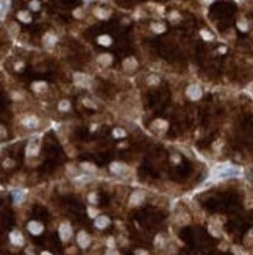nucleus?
Wrapping results in <instances>:
<instances>
[{
  "mask_svg": "<svg viewBox=\"0 0 253 255\" xmlns=\"http://www.w3.org/2000/svg\"><path fill=\"white\" fill-rule=\"evenodd\" d=\"M25 194H27V193H25V191H14V193H13V197H14V202H16V203H19V202H22V200L25 199Z\"/></svg>",
  "mask_w": 253,
  "mask_h": 255,
  "instance_id": "20",
  "label": "nucleus"
},
{
  "mask_svg": "<svg viewBox=\"0 0 253 255\" xmlns=\"http://www.w3.org/2000/svg\"><path fill=\"white\" fill-rule=\"evenodd\" d=\"M41 8V5H39V2L38 0H31L30 2V10H33V11H38Z\"/></svg>",
  "mask_w": 253,
  "mask_h": 255,
  "instance_id": "28",
  "label": "nucleus"
},
{
  "mask_svg": "<svg viewBox=\"0 0 253 255\" xmlns=\"http://www.w3.org/2000/svg\"><path fill=\"white\" fill-rule=\"evenodd\" d=\"M56 36L53 35V33H45V36H44V44L45 45H48V47H53L55 44H56Z\"/></svg>",
  "mask_w": 253,
  "mask_h": 255,
  "instance_id": "13",
  "label": "nucleus"
},
{
  "mask_svg": "<svg viewBox=\"0 0 253 255\" xmlns=\"http://www.w3.org/2000/svg\"><path fill=\"white\" fill-rule=\"evenodd\" d=\"M100 2H106V0H100Z\"/></svg>",
  "mask_w": 253,
  "mask_h": 255,
  "instance_id": "43",
  "label": "nucleus"
},
{
  "mask_svg": "<svg viewBox=\"0 0 253 255\" xmlns=\"http://www.w3.org/2000/svg\"><path fill=\"white\" fill-rule=\"evenodd\" d=\"M86 2H91V0H86Z\"/></svg>",
  "mask_w": 253,
  "mask_h": 255,
  "instance_id": "44",
  "label": "nucleus"
},
{
  "mask_svg": "<svg viewBox=\"0 0 253 255\" xmlns=\"http://www.w3.org/2000/svg\"><path fill=\"white\" fill-rule=\"evenodd\" d=\"M151 129H153V130H158V132H164V130L167 129V122L158 119V121H155L153 124H151Z\"/></svg>",
  "mask_w": 253,
  "mask_h": 255,
  "instance_id": "14",
  "label": "nucleus"
},
{
  "mask_svg": "<svg viewBox=\"0 0 253 255\" xmlns=\"http://www.w3.org/2000/svg\"><path fill=\"white\" fill-rule=\"evenodd\" d=\"M169 19H172L173 22H176V20H178V19H180V14H178V13H176V11H173V13H170V16H169Z\"/></svg>",
  "mask_w": 253,
  "mask_h": 255,
  "instance_id": "31",
  "label": "nucleus"
},
{
  "mask_svg": "<svg viewBox=\"0 0 253 255\" xmlns=\"http://www.w3.org/2000/svg\"><path fill=\"white\" fill-rule=\"evenodd\" d=\"M91 175H81V177H77V178H75V182H89L91 180Z\"/></svg>",
  "mask_w": 253,
  "mask_h": 255,
  "instance_id": "29",
  "label": "nucleus"
},
{
  "mask_svg": "<svg viewBox=\"0 0 253 255\" xmlns=\"http://www.w3.org/2000/svg\"><path fill=\"white\" fill-rule=\"evenodd\" d=\"M111 61H113V57H111V55H106V53L100 55V57L97 58V63H98L100 66H103V67H106L108 64H111Z\"/></svg>",
  "mask_w": 253,
  "mask_h": 255,
  "instance_id": "12",
  "label": "nucleus"
},
{
  "mask_svg": "<svg viewBox=\"0 0 253 255\" xmlns=\"http://www.w3.org/2000/svg\"><path fill=\"white\" fill-rule=\"evenodd\" d=\"M94 224H95L97 228H105V227H108L110 219H108V216H97L95 221H94Z\"/></svg>",
  "mask_w": 253,
  "mask_h": 255,
  "instance_id": "9",
  "label": "nucleus"
},
{
  "mask_svg": "<svg viewBox=\"0 0 253 255\" xmlns=\"http://www.w3.org/2000/svg\"><path fill=\"white\" fill-rule=\"evenodd\" d=\"M151 30H153L155 33H163L166 30V27L163 23H151Z\"/></svg>",
  "mask_w": 253,
  "mask_h": 255,
  "instance_id": "23",
  "label": "nucleus"
},
{
  "mask_svg": "<svg viewBox=\"0 0 253 255\" xmlns=\"http://www.w3.org/2000/svg\"><path fill=\"white\" fill-rule=\"evenodd\" d=\"M135 253H136V255H147V252H145V250H142V249H138Z\"/></svg>",
  "mask_w": 253,
  "mask_h": 255,
  "instance_id": "36",
  "label": "nucleus"
},
{
  "mask_svg": "<svg viewBox=\"0 0 253 255\" xmlns=\"http://www.w3.org/2000/svg\"><path fill=\"white\" fill-rule=\"evenodd\" d=\"M219 52H220V53H225V52H226V49H225V47H220V49H219Z\"/></svg>",
  "mask_w": 253,
  "mask_h": 255,
  "instance_id": "38",
  "label": "nucleus"
},
{
  "mask_svg": "<svg viewBox=\"0 0 253 255\" xmlns=\"http://www.w3.org/2000/svg\"><path fill=\"white\" fill-rule=\"evenodd\" d=\"M122 67H123V70H126V72H133V70L138 67V61H136L133 57L125 58L123 63H122Z\"/></svg>",
  "mask_w": 253,
  "mask_h": 255,
  "instance_id": "3",
  "label": "nucleus"
},
{
  "mask_svg": "<svg viewBox=\"0 0 253 255\" xmlns=\"http://www.w3.org/2000/svg\"><path fill=\"white\" fill-rule=\"evenodd\" d=\"M22 124H23L25 127H28V129H36V127L39 125V121H38V117L30 116V117H25V119L22 121Z\"/></svg>",
  "mask_w": 253,
  "mask_h": 255,
  "instance_id": "7",
  "label": "nucleus"
},
{
  "mask_svg": "<svg viewBox=\"0 0 253 255\" xmlns=\"http://www.w3.org/2000/svg\"><path fill=\"white\" fill-rule=\"evenodd\" d=\"M17 19H19L20 22H25V23L31 22V17H30V13H28V11H19V13H17Z\"/></svg>",
  "mask_w": 253,
  "mask_h": 255,
  "instance_id": "16",
  "label": "nucleus"
},
{
  "mask_svg": "<svg viewBox=\"0 0 253 255\" xmlns=\"http://www.w3.org/2000/svg\"><path fill=\"white\" fill-rule=\"evenodd\" d=\"M200 35H201V38L206 39V41H211V39L214 38V36H213L209 32H206V30H201V32H200Z\"/></svg>",
  "mask_w": 253,
  "mask_h": 255,
  "instance_id": "27",
  "label": "nucleus"
},
{
  "mask_svg": "<svg viewBox=\"0 0 253 255\" xmlns=\"http://www.w3.org/2000/svg\"><path fill=\"white\" fill-rule=\"evenodd\" d=\"M205 2H206V3H211V2H213V0H205Z\"/></svg>",
  "mask_w": 253,
  "mask_h": 255,
  "instance_id": "42",
  "label": "nucleus"
},
{
  "mask_svg": "<svg viewBox=\"0 0 253 255\" xmlns=\"http://www.w3.org/2000/svg\"><path fill=\"white\" fill-rule=\"evenodd\" d=\"M77 240H78V246H81L83 249H85V247H88V246H89V243H91V238H89V236H88V233H85V232H80Z\"/></svg>",
  "mask_w": 253,
  "mask_h": 255,
  "instance_id": "11",
  "label": "nucleus"
},
{
  "mask_svg": "<svg viewBox=\"0 0 253 255\" xmlns=\"http://www.w3.org/2000/svg\"><path fill=\"white\" fill-rule=\"evenodd\" d=\"M108 255H117V253H116V252H110Z\"/></svg>",
  "mask_w": 253,
  "mask_h": 255,
  "instance_id": "41",
  "label": "nucleus"
},
{
  "mask_svg": "<svg viewBox=\"0 0 253 255\" xmlns=\"http://www.w3.org/2000/svg\"><path fill=\"white\" fill-rule=\"evenodd\" d=\"M125 164H122V163H111V166H110V171L113 172V174H122V172H125Z\"/></svg>",
  "mask_w": 253,
  "mask_h": 255,
  "instance_id": "15",
  "label": "nucleus"
},
{
  "mask_svg": "<svg viewBox=\"0 0 253 255\" xmlns=\"http://www.w3.org/2000/svg\"><path fill=\"white\" fill-rule=\"evenodd\" d=\"M89 202H91V203H95V202H97V196H95L94 193L89 194Z\"/></svg>",
  "mask_w": 253,
  "mask_h": 255,
  "instance_id": "32",
  "label": "nucleus"
},
{
  "mask_svg": "<svg viewBox=\"0 0 253 255\" xmlns=\"http://www.w3.org/2000/svg\"><path fill=\"white\" fill-rule=\"evenodd\" d=\"M108 246H110V247H113V246H114V241H113V240H111V238H110V240H108Z\"/></svg>",
  "mask_w": 253,
  "mask_h": 255,
  "instance_id": "37",
  "label": "nucleus"
},
{
  "mask_svg": "<svg viewBox=\"0 0 253 255\" xmlns=\"http://www.w3.org/2000/svg\"><path fill=\"white\" fill-rule=\"evenodd\" d=\"M144 200V193L142 191H135L130 197V203L131 205H139V203Z\"/></svg>",
  "mask_w": 253,
  "mask_h": 255,
  "instance_id": "8",
  "label": "nucleus"
},
{
  "mask_svg": "<svg viewBox=\"0 0 253 255\" xmlns=\"http://www.w3.org/2000/svg\"><path fill=\"white\" fill-rule=\"evenodd\" d=\"M10 0H2V19H5L6 16V10H10Z\"/></svg>",
  "mask_w": 253,
  "mask_h": 255,
  "instance_id": "22",
  "label": "nucleus"
},
{
  "mask_svg": "<svg viewBox=\"0 0 253 255\" xmlns=\"http://www.w3.org/2000/svg\"><path fill=\"white\" fill-rule=\"evenodd\" d=\"M73 16L75 17H81V10H75L73 11Z\"/></svg>",
  "mask_w": 253,
  "mask_h": 255,
  "instance_id": "34",
  "label": "nucleus"
},
{
  "mask_svg": "<svg viewBox=\"0 0 253 255\" xmlns=\"http://www.w3.org/2000/svg\"><path fill=\"white\" fill-rule=\"evenodd\" d=\"M70 235H72V227L69 225V224H61L60 225V236H61V240L63 241H67L69 238H70Z\"/></svg>",
  "mask_w": 253,
  "mask_h": 255,
  "instance_id": "4",
  "label": "nucleus"
},
{
  "mask_svg": "<svg viewBox=\"0 0 253 255\" xmlns=\"http://www.w3.org/2000/svg\"><path fill=\"white\" fill-rule=\"evenodd\" d=\"M31 88H33L35 92H42V91L47 89V83L45 82H36V83L31 85Z\"/></svg>",
  "mask_w": 253,
  "mask_h": 255,
  "instance_id": "18",
  "label": "nucleus"
},
{
  "mask_svg": "<svg viewBox=\"0 0 253 255\" xmlns=\"http://www.w3.org/2000/svg\"><path fill=\"white\" fill-rule=\"evenodd\" d=\"M73 82L77 83L78 86H89L91 79L88 77L86 74H80V72H77V74H73Z\"/></svg>",
  "mask_w": 253,
  "mask_h": 255,
  "instance_id": "2",
  "label": "nucleus"
},
{
  "mask_svg": "<svg viewBox=\"0 0 253 255\" xmlns=\"http://www.w3.org/2000/svg\"><path fill=\"white\" fill-rule=\"evenodd\" d=\"M22 66H23V64H22V63H20V64H19V63H17V64H16V69H17V70H19V69H22Z\"/></svg>",
  "mask_w": 253,
  "mask_h": 255,
  "instance_id": "39",
  "label": "nucleus"
},
{
  "mask_svg": "<svg viewBox=\"0 0 253 255\" xmlns=\"http://www.w3.org/2000/svg\"><path fill=\"white\" fill-rule=\"evenodd\" d=\"M38 152H39V142L36 141V139H31L30 142H28V146H27V155L28 157H35V155H38Z\"/></svg>",
  "mask_w": 253,
  "mask_h": 255,
  "instance_id": "5",
  "label": "nucleus"
},
{
  "mask_svg": "<svg viewBox=\"0 0 253 255\" xmlns=\"http://www.w3.org/2000/svg\"><path fill=\"white\" fill-rule=\"evenodd\" d=\"M88 213H89V216H91V218H97V211H95L94 208H89V210H88Z\"/></svg>",
  "mask_w": 253,
  "mask_h": 255,
  "instance_id": "33",
  "label": "nucleus"
},
{
  "mask_svg": "<svg viewBox=\"0 0 253 255\" xmlns=\"http://www.w3.org/2000/svg\"><path fill=\"white\" fill-rule=\"evenodd\" d=\"M113 135H114V138H123L126 133H125L123 129H116V130L113 132Z\"/></svg>",
  "mask_w": 253,
  "mask_h": 255,
  "instance_id": "26",
  "label": "nucleus"
},
{
  "mask_svg": "<svg viewBox=\"0 0 253 255\" xmlns=\"http://www.w3.org/2000/svg\"><path fill=\"white\" fill-rule=\"evenodd\" d=\"M10 241L13 243V244H16V246H20V244H23V236L19 233V232H11L10 233Z\"/></svg>",
  "mask_w": 253,
  "mask_h": 255,
  "instance_id": "10",
  "label": "nucleus"
},
{
  "mask_svg": "<svg viewBox=\"0 0 253 255\" xmlns=\"http://www.w3.org/2000/svg\"><path fill=\"white\" fill-rule=\"evenodd\" d=\"M28 230H30V233H33V235H39V233L44 230V227H42V224H39V222H36V221H31V222L28 224Z\"/></svg>",
  "mask_w": 253,
  "mask_h": 255,
  "instance_id": "6",
  "label": "nucleus"
},
{
  "mask_svg": "<svg viewBox=\"0 0 253 255\" xmlns=\"http://www.w3.org/2000/svg\"><path fill=\"white\" fill-rule=\"evenodd\" d=\"M42 255H52V253H48V252H42Z\"/></svg>",
  "mask_w": 253,
  "mask_h": 255,
  "instance_id": "40",
  "label": "nucleus"
},
{
  "mask_svg": "<svg viewBox=\"0 0 253 255\" xmlns=\"http://www.w3.org/2000/svg\"><path fill=\"white\" fill-rule=\"evenodd\" d=\"M186 96L191 99V100H198L201 97V89L198 85H189L188 89H186Z\"/></svg>",
  "mask_w": 253,
  "mask_h": 255,
  "instance_id": "1",
  "label": "nucleus"
},
{
  "mask_svg": "<svg viewBox=\"0 0 253 255\" xmlns=\"http://www.w3.org/2000/svg\"><path fill=\"white\" fill-rule=\"evenodd\" d=\"M81 169H83L85 172H94V171H97L95 164H92V163H88V161L81 163Z\"/></svg>",
  "mask_w": 253,
  "mask_h": 255,
  "instance_id": "21",
  "label": "nucleus"
},
{
  "mask_svg": "<svg viewBox=\"0 0 253 255\" xmlns=\"http://www.w3.org/2000/svg\"><path fill=\"white\" fill-rule=\"evenodd\" d=\"M147 82H148L150 85H158V83H160V77H156V75H148Z\"/></svg>",
  "mask_w": 253,
  "mask_h": 255,
  "instance_id": "25",
  "label": "nucleus"
},
{
  "mask_svg": "<svg viewBox=\"0 0 253 255\" xmlns=\"http://www.w3.org/2000/svg\"><path fill=\"white\" fill-rule=\"evenodd\" d=\"M58 108H60L61 111H67V110L70 108V102H69V100H61L60 104H58Z\"/></svg>",
  "mask_w": 253,
  "mask_h": 255,
  "instance_id": "24",
  "label": "nucleus"
},
{
  "mask_svg": "<svg viewBox=\"0 0 253 255\" xmlns=\"http://www.w3.org/2000/svg\"><path fill=\"white\" fill-rule=\"evenodd\" d=\"M97 42L100 44V45H105V47H108V45H111V38L108 36V35H102V36H98V39H97Z\"/></svg>",
  "mask_w": 253,
  "mask_h": 255,
  "instance_id": "19",
  "label": "nucleus"
},
{
  "mask_svg": "<svg viewBox=\"0 0 253 255\" xmlns=\"http://www.w3.org/2000/svg\"><path fill=\"white\" fill-rule=\"evenodd\" d=\"M94 14L98 17V19H108L110 17V11L103 10V8H95L94 10Z\"/></svg>",
  "mask_w": 253,
  "mask_h": 255,
  "instance_id": "17",
  "label": "nucleus"
},
{
  "mask_svg": "<svg viewBox=\"0 0 253 255\" xmlns=\"http://www.w3.org/2000/svg\"><path fill=\"white\" fill-rule=\"evenodd\" d=\"M155 244H156V246H158V244L161 246V244H163V238H161V236H156V240H155Z\"/></svg>",
  "mask_w": 253,
  "mask_h": 255,
  "instance_id": "35",
  "label": "nucleus"
},
{
  "mask_svg": "<svg viewBox=\"0 0 253 255\" xmlns=\"http://www.w3.org/2000/svg\"><path fill=\"white\" fill-rule=\"evenodd\" d=\"M238 27L242 30V32H247V28H248V25H247V22H244V20H241L239 23H238Z\"/></svg>",
  "mask_w": 253,
  "mask_h": 255,
  "instance_id": "30",
  "label": "nucleus"
}]
</instances>
